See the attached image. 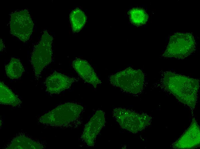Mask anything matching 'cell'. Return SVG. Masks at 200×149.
<instances>
[{
  "label": "cell",
  "mask_w": 200,
  "mask_h": 149,
  "mask_svg": "<svg viewBox=\"0 0 200 149\" xmlns=\"http://www.w3.org/2000/svg\"><path fill=\"white\" fill-rule=\"evenodd\" d=\"M6 73L12 79H17L21 77L24 69V67L18 59L13 58L5 66Z\"/></svg>",
  "instance_id": "4fadbf2b"
},
{
  "label": "cell",
  "mask_w": 200,
  "mask_h": 149,
  "mask_svg": "<svg viewBox=\"0 0 200 149\" xmlns=\"http://www.w3.org/2000/svg\"><path fill=\"white\" fill-rule=\"evenodd\" d=\"M163 84L167 90L191 108L195 106L199 84L198 80L171 72L166 73Z\"/></svg>",
  "instance_id": "6da1fadb"
},
{
  "label": "cell",
  "mask_w": 200,
  "mask_h": 149,
  "mask_svg": "<svg viewBox=\"0 0 200 149\" xmlns=\"http://www.w3.org/2000/svg\"><path fill=\"white\" fill-rule=\"evenodd\" d=\"M38 144L25 137L17 138L12 143L10 148H39Z\"/></svg>",
  "instance_id": "2e32d148"
},
{
  "label": "cell",
  "mask_w": 200,
  "mask_h": 149,
  "mask_svg": "<svg viewBox=\"0 0 200 149\" xmlns=\"http://www.w3.org/2000/svg\"><path fill=\"white\" fill-rule=\"evenodd\" d=\"M52 36L45 32L32 53L30 61L36 79L39 78L43 69L52 61Z\"/></svg>",
  "instance_id": "3957f363"
},
{
  "label": "cell",
  "mask_w": 200,
  "mask_h": 149,
  "mask_svg": "<svg viewBox=\"0 0 200 149\" xmlns=\"http://www.w3.org/2000/svg\"><path fill=\"white\" fill-rule=\"evenodd\" d=\"M105 122L104 113L99 110L95 112L85 125L81 137L88 146H94L96 138Z\"/></svg>",
  "instance_id": "ba28073f"
},
{
  "label": "cell",
  "mask_w": 200,
  "mask_h": 149,
  "mask_svg": "<svg viewBox=\"0 0 200 149\" xmlns=\"http://www.w3.org/2000/svg\"><path fill=\"white\" fill-rule=\"evenodd\" d=\"M70 19L73 31L77 32L80 30L84 27L87 18L83 11L79 8H77L71 12Z\"/></svg>",
  "instance_id": "5bb4252c"
},
{
  "label": "cell",
  "mask_w": 200,
  "mask_h": 149,
  "mask_svg": "<svg viewBox=\"0 0 200 149\" xmlns=\"http://www.w3.org/2000/svg\"><path fill=\"white\" fill-rule=\"evenodd\" d=\"M200 129L195 119L187 130L173 145V148L178 149L196 148L200 144Z\"/></svg>",
  "instance_id": "9c48e42d"
},
{
  "label": "cell",
  "mask_w": 200,
  "mask_h": 149,
  "mask_svg": "<svg viewBox=\"0 0 200 149\" xmlns=\"http://www.w3.org/2000/svg\"><path fill=\"white\" fill-rule=\"evenodd\" d=\"M115 119L123 129L136 133L149 125L151 117L147 115L139 114L123 108H116L113 111Z\"/></svg>",
  "instance_id": "8992f818"
},
{
  "label": "cell",
  "mask_w": 200,
  "mask_h": 149,
  "mask_svg": "<svg viewBox=\"0 0 200 149\" xmlns=\"http://www.w3.org/2000/svg\"><path fill=\"white\" fill-rule=\"evenodd\" d=\"M0 103L16 106L19 105L20 101L9 88L2 82L0 83Z\"/></svg>",
  "instance_id": "7c38bea8"
},
{
  "label": "cell",
  "mask_w": 200,
  "mask_h": 149,
  "mask_svg": "<svg viewBox=\"0 0 200 149\" xmlns=\"http://www.w3.org/2000/svg\"><path fill=\"white\" fill-rule=\"evenodd\" d=\"M144 79L141 71L128 68L111 76L110 80L113 85L126 92L137 94L143 89Z\"/></svg>",
  "instance_id": "277c9868"
},
{
  "label": "cell",
  "mask_w": 200,
  "mask_h": 149,
  "mask_svg": "<svg viewBox=\"0 0 200 149\" xmlns=\"http://www.w3.org/2000/svg\"><path fill=\"white\" fill-rule=\"evenodd\" d=\"M34 24L26 10L15 12L10 20L11 33L20 40L25 42L29 39L33 30Z\"/></svg>",
  "instance_id": "52a82bcc"
},
{
  "label": "cell",
  "mask_w": 200,
  "mask_h": 149,
  "mask_svg": "<svg viewBox=\"0 0 200 149\" xmlns=\"http://www.w3.org/2000/svg\"><path fill=\"white\" fill-rule=\"evenodd\" d=\"M131 21L134 24L139 26L145 24L148 19V15L145 11L140 8H133L129 12Z\"/></svg>",
  "instance_id": "9a60e30c"
},
{
  "label": "cell",
  "mask_w": 200,
  "mask_h": 149,
  "mask_svg": "<svg viewBox=\"0 0 200 149\" xmlns=\"http://www.w3.org/2000/svg\"><path fill=\"white\" fill-rule=\"evenodd\" d=\"M195 46V40L192 34L185 33H176L170 38L163 56L184 58L194 51Z\"/></svg>",
  "instance_id": "5b68a950"
},
{
  "label": "cell",
  "mask_w": 200,
  "mask_h": 149,
  "mask_svg": "<svg viewBox=\"0 0 200 149\" xmlns=\"http://www.w3.org/2000/svg\"><path fill=\"white\" fill-rule=\"evenodd\" d=\"M82 105L73 103L60 105L42 116L40 121L51 126H67L78 120L83 111Z\"/></svg>",
  "instance_id": "7a4b0ae2"
},
{
  "label": "cell",
  "mask_w": 200,
  "mask_h": 149,
  "mask_svg": "<svg viewBox=\"0 0 200 149\" xmlns=\"http://www.w3.org/2000/svg\"><path fill=\"white\" fill-rule=\"evenodd\" d=\"M78 80L76 78L70 77L55 71L46 78L45 84L49 92L56 94L69 88L73 83Z\"/></svg>",
  "instance_id": "30bf717a"
},
{
  "label": "cell",
  "mask_w": 200,
  "mask_h": 149,
  "mask_svg": "<svg viewBox=\"0 0 200 149\" xmlns=\"http://www.w3.org/2000/svg\"><path fill=\"white\" fill-rule=\"evenodd\" d=\"M72 65L79 76L85 82L92 85L96 88L101 83L94 69L86 60L78 58L74 60Z\"/></svg>",
  "instance_id": "8fae6325"
}]
</instances>
